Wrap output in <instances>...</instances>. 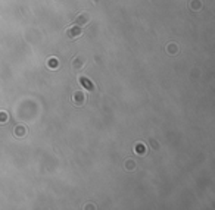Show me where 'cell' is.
I'll use <instances>...</instances> for the list:
<instances>
[{
    "label": "cell",
    "mask_w": 215,
    "mask_h": 210,
    "mask_svg": "<svg viewBox=\"0 0 215 210\" xmlns=\"http://www.w3.org/2000/svg\"><path fill=\"white\" fill-rule=\"evenodd\" d=\"M49 66H52V68H56V66H57V62H56V59H52V60H49Z\"/></svg>",
    "instance_id": "cell-2"
},
{
    "label": "cell",
    "mask_w": 215,
    "mask_h": 210,
    "mask_svg": "<svg viewBox=\"0 0 215 210\" xmlns=\"http://www.w3.org/2000/svg\"><path fill=\"white\" fill-rule=\"evenodd\" d=\"M80 83H81V85H83L85 90H89V91H91V90L94 88V87H93V84H91L90 81H89L87 78H84V77L80 78Z\"/></svg>",
    "instance_id": "cell-1"
},
{
    "label": "cell",
    "mask_w": 215,
    "mask_h": 210,
    "mask_svg": "<svg viewBox=\"0 0 215 210\" xmlns=\"http://www.w3.org/2000/svg\"><path fill=\"white\" fill-rule=\"evenodd\" d=\"M68 34L71 35V37H72V35H78V34H80V29H78V28H77V29H71Z\"/></svg>",
    "instance_id": "cell-3"
}]
</instances>
